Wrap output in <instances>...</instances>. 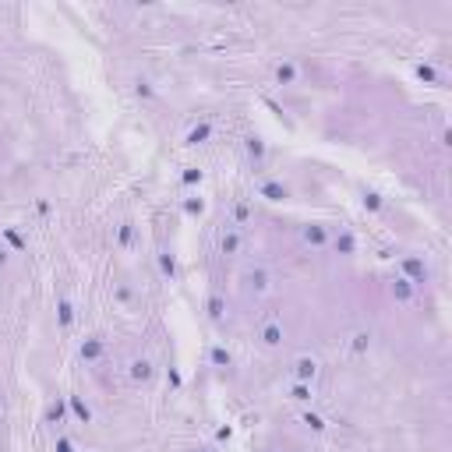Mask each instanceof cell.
<instances>
[{
  "label": "cell",
  "mask_w": 452,
  "mask_h": 452,
  "mask_svg": "<svg viewBox=\"0 0 452 452\" xmlns=\"http://www.w3.org/2000/svg\"><path fill=\"white\" fill-rule=\"evenodd\" d=\"M304 237H307V240H314V244H325V240H329V233H325V230H321L318 223L307 226V230H304Z\"/></svg>",
  "instance_id": "obj_2"
},
{
  "label": "cell",
  "mask_w": 452,
  "mask_h": 452,
  "mask_svg": "<svg viewBox=\"0 0 452 452\" xmlns=\"http://www.w3.org/2000/svg\"><path fill=\"white\" fill-rule=\"evenodd\" d=\"M314 371H318V364H314L311 357H301V361H297V378H301V381L314 378Z\"/></svg>",
  "instance_id": "obj_1"
},
{
  "label": "cell",
  "mask_w": 452,
  "mask_h": 452,
  "mask_svg": "<svg viewBox=\"0 0 452 452\" xmlns=\"http://www.w3.org/2000/svg\"><path fill=\"white\" fill-rule=\"evenodd\" d=\"M279 339H283V332H279V329H276V325H269V329H265V332H262V343H265V346H276V343H279Z\"/></svg>",
  "instance_id": "obj_3"
}]
</instances>
